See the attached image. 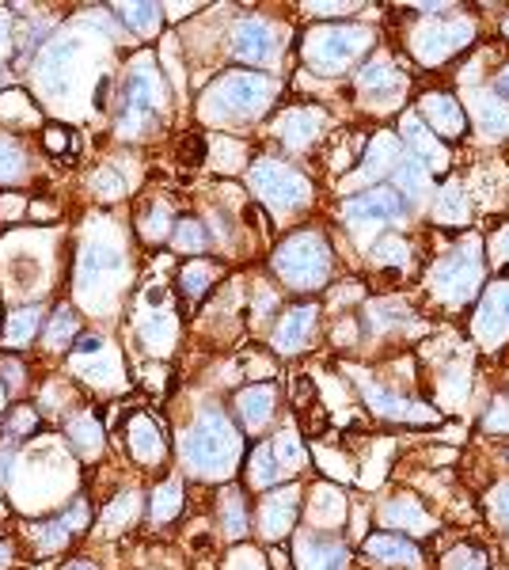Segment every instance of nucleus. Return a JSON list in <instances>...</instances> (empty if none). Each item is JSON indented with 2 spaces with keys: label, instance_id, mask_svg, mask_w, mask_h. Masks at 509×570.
Wrapping results in <instances>:
<instances>
[{
  "label": "nucleus",
  "instance_id": "obj_1",
  "mask_svg": "<svg viewBox=\"0 0 509 570\" xmlns=\"http://www.w3.org/2000/svg\"><path fill=\"white\" fill-rule=\"evenodd\" d=\"M278 96V84L255 69H232L217 77L202 96L206 122H240L251 114H262Z\"/></svg>",
  "mask_w": 509,
  "mask_h": 570
},
{
  "label": "nucleus",
  "instance_id": "obj_2",
  "mask_svg": "<svg viewBox=\"0 0 509 570\" xmlns=\"http://www.w3.org/2000/svg\"><path fill=\"white\" fill-rule=\"evenodd\" d=\"M183 460L202 479H221L240 460V433L221 414H206L183 433Z\"/></svg>",
  "mask_w": 509,
  "mask_h": 570
},
{
  "label": "nucleus",
  "instance_id": "obj_3",
  "mask_svg": "<svg viewBox=\"0 0 509 570\" xmlns=\"http://www.w3.org/2000/svg\"><path fill=\"white\" fill-rule=\"evenodd\" d=\"M275 274L293 289H316L331 274V248L323 232H297L275 251Z\"/></svg>",
  "mask_w": 509,
  "mask_h": 570
},
{
  "label": "nucleus",
  "instance_id": "obj_4",
  "mask_svg": "<svg viewBox=\"0 0 509 570\" xmlns=\"http://www.w3.org/2000/svg\"><path fill=\"white\" fill-rule=\"evenodd\" d=\"M248 179H251L255 194H259L275 213H301V210H308V202H312V183H308L301 171L286 168L275 157L251 160Z\"/></svg>",
  "mask_w": 509,
  "mask_h": 570
},
{
  "label": "nucleus",
  "instance_id": "obj_5",
  "mask_svg": "<svg viewBox=\"0 0 509 570\" xmlns=\"http://www.w3.org/2000/svg\"><path fill=\"white\" fill-rule=\"evenodd\" d=\"M369 42H372V31L358 23L316 27L305 39V61L316 72H342L369 50Z\"/></svg>",
  "mask_w": 509,
  "mask_h": 570
},
{
  "label": "nucleus",
  "instance_id": "obj_6",
  "mask_svg": "<svg viewBox=\"0 0 509 570\" xmlns=\"http://www.w3.org/2000/svg\"><path fill=\"white\" fill-rule=\"evenodd\" d=\"M163 107V77L152 66V58H138L126 72L122 84V130H141Z\"/></svg>",
  "mask_w": 509,
  "mask_h": 570
},
{
  "label": "nucleus",
  "instance_id": "obj_7",
  "mask_svg": "<svg viewBox=\"0 0 509 570\" xmlns=\"http://www.w3.org/2000/svg\"><path fill=\"white\" fill-rule=\"evenodd\" d=\"M476 282H479V248L476 243H463V248H457L438 267V274H433V289H438L445 301H463L468 289Z\"/></svg>",
  "mask_w": 509,
  "mask_h": 570
},
{
  "label": "nucleus",
  "instance_id": "obj_8",
  "mask_svg": "<svg viewBox=\"0 0 509 570\" xmlns=\"http://www.w3.org/2000/svg\"><path fill=\"white\" fill-rule=\"evenodd\" d=\"M342 217L350 224H388V221H399L403 217V198H399L396 187H372L366 194L350 198L342 206Z\"/></svg>",
  "mask_w": 509,
  "mask_h": 570
},
{
  "label": "nucleus",
  "instance_id": "obj_9",
  "mask_svg": "<svg viewBox=\"0 0 509 570\" xmlns=\"http://www.w3.org/2000/svg\"><path fill=\"white\" fill-rule=\"evenodd\" d=\"M471 39V23L468 20H452V23H422L415 39V50L426 66H438V61H449L463 42Z\"/></svg>",
  "mask_w": 509,
  "mask_h": 570
},
{
  "label": "nucleus",
  "instance_id": "obj_10",
  "mask_svg": "<svg viewBox=\"0 0 509 570\" xmlns=\"http://www.w3.org/2000/svg\"><path fill=\"white\" fill-rule=\"evenodd\" d=\"M278 53V39L267 20H240L232 31V58L243 66H270Z\"/></svg>",
  "mask_w": 509,
  "mask_h": 570
},
{
  "label": "nucleus",
  "instance_id": "obj_11",
  "mask_svg": "<svg viewBox=\"0 0 509 570\" xmlns=\"http://www.w3.org/2000/svg\"><path fill=\"white\" fill-rule=\"evenodd\" d=\"M316 316H320L316 304H293V309H286V316H281L275 328V347L281 354H297V350H305L316 339Z\"/></svg>",
  "mask_w": 509,
  "mask_h": 570
},
{
  "label": "nucleus",
  "instance_id": "obj_12",
  "mask_svg": "<svg viewBox=\"0 0 509 570\" xmlns=\"http://www.w3.org/2000/svg\"><path fill=\"white\" fill-rule=\"evenodd\" d=\"M72 39H53L50 47L39 50V61H34V72H39V84L42 92L58 96L61 88L69 84V72H72Z\"/></svg>",
  "mask_w": 509,
  "mask_h": 570
},
{
  "label": "nucleus",
  "instance_id": "obj_13",
  "mask_svg": "<svg viewBox=\"0 0 509 570\" xmlns=\"http://www.w3.org/2000/svg\"><path fill=\"white\" fill-rule=\"evenodd\" d=\"M320 130H323V111H316V107H293V111H281V119L275 122V133L297 152L308 149V144H316Z\"/></svg>",
  "mask_w": 509,
  "mask_h": 570
},
{
  "label": "nucleus",
  "instance_id": "obj_14",
  "mask_svg": "<svg viewBox=\"0 0 509 570\" xmlns=\"http://www.w3.org/2000/svg\"><path fill=\"white\" fill-rule=\"evenodd\" d=\"M297 506H301V491H297V487L270 494V499L262 502V510H259V529L267 532V540H281L289 529H293Z\"/></svg>",
  "mask_w": 509,
  "mask_h": 570
},
{
  "label": "nucleus",
  "instance_id": "obj_15",
  "mask_svg": "<svg viewBox=\"0 0 509 570\" xmlns=\"http://www.w3.org/2000/svg\"><path fill=\"white\" fill-rule=\"evenodd\" d=\"M118 270H122V251L103 248V243H88V248L80 251V267H77L80 293H88V289L96 282H103V278H114Z\"/></svg>",
  "mask_w": 509,
  "mask_h": 570
},
{
  "label": "nucleus",
  "instance_id": "obj_16",
  "mask_svg": "<svg viewBox=\"0 0 509 570\" xmlns=\"http://www.w3.org/2000/svg\"><path fill=\"white\" fill-rule=\"evenodd\" d=\"M476 331L483 334L487 342H502L509 339V286H495L479 304L476 316Z\"/></svg>",
  "mask_w": 509,
  "mask_h": 570
},
{
  "label": "nucleus",
  "instance_id": "obj_17",
  "mask_svg": "<svg viewBox=\"0 0 509 570\" xmlns=\"http://www.w3.org/2000/svg\"><path fill=\"white\" fill-rule=\"evenodd\" d=\"M358 88H361V96H369L377 107H385V103H396L399 92H403V77L392 69L388 58H377L366 72H361Z\"/></svg>",
  "mask_w": 509,
  "mask_h": 570
},
{
  "label": "nucleus",
  "instance_id": "obj_18",
  "mask_svg": "<svg viewBox=\"0 0 509 570\" xmlns=\"http://www.w3.org/2000/svg\"><path fill=\"white\" fill-rule=\"evenodd\" d=\"M366 559L380 567H418L422 556L407 537H392V532H377V537L366 540Z\"/></svg>",
  "mask_w": 509,
  "mask_h": 570
},
{
  "label": "nucleus",
  "instance_id": "obj_19",
  "mask_svg": "<svg viewBox=\"0 0 509 570\" xmlns=\"http://www.w3.org/2000/svg\"><path fill=\"white\" fill-rule=\"evenodd\" d=\"M275 403H278L275 384H255L236 396V414H240V422L248 430H262L270 419H275Z\"/></svg>",
  "mask_w": 509,
  "mask_h": 570
},
{
  "label": "nucleus",
  "instance_id": "obj_20",
  "mask_svg": "<svg viewBox=\"0 0 509 570\" xmlns=\"http://www.w3.org/2000/svg\"><path fill=\"white\" fill-rule=\"evenodd\" d=\"M422 114H426V126H433V133H441V138H460L463 133V111L452 96H445V92L426 96Z\"/></svg>",
  "mask_w": 509,
  "mask_h": 570
},
{
  "label": "nucleus",
  "instance_id": "obj_21",
  "mask_svg": "<svg viewBox=\"0 0 509 570\" xmlns=\"http://www.w3.org/2000/svg\"><path fill=\"white\" fill-rule=\"evenodd\" d=\"M126 438H130V449L141 464H157L163 460V433L157 430V422L149 414H133L130 427H126Z\"/></svg>",
  "mask_w": 509,
  "mask_h": 570
},
{
  "label": "nucleus",
  "instance_id": "obj_22",
  "mask_svg": "<svg viewBox=\"0 0 509 570\" xmlns=\"http://www.w3.org/2000/svg\"><path fill=\"white\" fill-rule=\"evenodd\" d=\"M347 544L339 540H301V570H347Z\"/></svg>",
  "mask_w": 509,
  "mask_h": 570
},
{
  "label": "nucleus",
  "instance_id": "obj_23",
  "mask_svg": "<svg viewBox=\"0 0 509 570\" xmlns=\"http://www.w3.org/2000/svg\"><path fill=\"white\" fill-rule=\"evenodd\" d=\"M399 130H403L407 144H415V152H422V157L430 160L433 168H445V164H449V152L441 149L438 133L426 130V122H422V119H415V114H407V119L399 122Z\"/></svg>",
  "mask_w": 509,
  "mask_h": 570
},
{
  "label": "nucleus",
  "instance_id": "obj_24",
  "mask_svg": "<svg viewBox=\"0 0 509 570\" xmlns=\"http://www.w3.org/2000/svg\"><path fill=\"white\" fill-rule=\"evenodd\" d=\"M39 328H42V309L39 304H27V309L8 312L4 331H0V342H4V347H27Z\"/></svg>",
  "mask_w": 509,
  "mask_h": 570
},
{
  "label": "nucleus",
  "instance_id": "obj_25",
  "mask_svg": "<svg viewBox=\"0 0 509 570\" xmlns=\"http://www.w3.org/2000/svg\"><path fill=\"white\" fill-rule=\"evenodd\" d=\"M66 433L80 457H96V452L103 449V422L92 419V414H69Z\"/></svg>",
  "mask_w": 509,
  "mask_h": 570
},
{
  "label": "nucleus",
  "instance_id": "obj_26",
  "mask_svg": "<svg viewBox=\"0 0 509 570\" xmlns=\"http://www.w3.org/2000/svg\"><path fill=\"white\" fill-rule=\"evenodd\" d=\"M179 510H183V483L179 479H163L157 491H152V521L168 524L179 518Z\"/></svg>",
  "mask_w": 509,
  "mask_h": 570
},
{
  "label": "nucleus",
  "instance_id": "obj_27",
  "mask_svg": "<svg viewBox=\"0 0 509 570\" xmlns=\"http://www.w3.org/2000/svg\"><path fill=\"white\" fill-rule=\"evenodd\" d=\"M221 524H224V537L229 540H243L248 537V510H243V499H240V491L236 487H229V491L221 494Z\"/></svg>",
  "mask_w": 509,
  "mask_h": 570
},
{
  "label": "nucleus",
  "instance_id": "obj_28",
  "mask_svg": "<svg viewBox=\"0 0 509 570\" xmlns=\"http://www.w3.org/2000/svg\"><path fill=\"white\" fill-rule=\"evenodd\" d=\"M278 476H281V464H278L275 449H270V446H255V452L248 457V483L262 491V487L278 483Z\"/></svg>",
  "mask_w": 509,
  "mask_h": 570
},
{
  "label": "nucleus",
  "instance_id": "obj_29",
  "mask_svg": "<svg viewBox=\"0 0 509 570\" xmlns=\"http://www.w3.org/2000/svg\"><path fill=\"white\" fill-rule=\"evenodd\" d=\"M213 282H217V262H190V267H183V274H179L183 297H190V301H202L209 289H213Z\"/></svg>",
  "mask_w": 509,
  "mask_h": 570
},
{
  "label": "nucleus",
  "instance_id": "obj_30",
  "mask_svg": "<svg viewBox=\"0 0 509 570\" xmlns=\"http://www.w3.org/2000/svg\"><path fill=\"white\" fill-rule=\"evenodd\" d=\"M114 12L122 16L126 27H130V31H138L141 39H152V34H157L160 4H118Z\"/></svg>",
  "mask_w": 509,
  "mask_h": 570
},
{
  "label": "nucleus",
  "instance_id": "obj_31",
  "mask_svg": "<svg viewBox=\"0 0 509 570\" xmlns=\"http://www.w3.org/2000/svg\"><path fill=\"white\" fill-rule=\"evenodd\" d=\"M23 171H27L23 144L8 138V133H0V183H16V179H23Z\"/></svg>",
  "mask_w": 509,
  "mask_h": 570
},
{
  "label": "nucleus",
  "instance_id": "obj_32",
  "mask_svg": "<svg viewBox=\"0 0 509 570\" xmlns=\"http://www.w3.org/2000/svg\"><path fill=\"white\" fill-rule=\"evenodd\" d=\"M77 312L69 309V304H61L58 312H53V320H50V331L42 334V342H47L50 350H61V347H69V342H77Z\"/></svg>",
  "mask_w": 509,
  "mask_h": 570
},
{
  "label": "nucleus",
  "instance_id": "obj_33",
  "mask_svg": "<svg viewBox=\"0 0 509 570\" xmlns=\"http://www.w3.org/2000/svg\"><path fill=\"white\" fill-rule=\"evenodd\" d=\"M171 243H176V251H206V224L194 221V217H187V221H179L176 229H171Z\"/></svg>",
  "mask_w": 509,
  "mask_h": 570
},
{
  "label": "nucleus",
  "instance_id": "obj_34",
  "mask_svg": "<svg viewBox=\"0 0 509 570\" xmlns=\"http://www.w3.org/2000/svg\"><path fill=\"white\" fill-rule=\"evenodd\" d=\"M396 187H403L407 194L411 198H422L426 190H430V179H426V171H422V164L411 157L407 164H399V176H396Z\"/></svg>",
  "mask_w": 509,
  "mask_h": 570
},
{
  "label": "nucleus",
  "instance_id": "obj_35",
  "mask_svg": "<svg viewBox=\"0 0 509 570\" xmlns=\"http://www.w3.org/2000/svg\"><path fill=\"white\" fill-rule=\"evenodd\" d=\"M275 457L281 468H301L305 464V452H301V441H297V433H278L275 438Z\"/></svg>",
  "mask_w": 509,
  "mask_h": 570
},
{
  "label": "nucleus",
  "instance_id": "obj_36",
  "mask_svg": "<svg viewBox=\"0 0 509 570\" xmlns=\"http://www.w3.org/2000/svg\"><path fill=\"white\" fill-rule=\"evenodd\" d=\"M133 513H138V494H122L111 510H103V529H122Z\"/></svg>",
  "mask_w": 509,
  "mask_h": 570
},
{
  "label": "nucleus",
  "instance_id": "obj_37",
  "mask_svg": "<svg viewBox=\"0 0 509 570\" xmlns=\"http://www.w3.org/2000/svg\"><path fill=\"white\" fill-rule=\"evenodd\" d=\"M445 570H487V559L479 548H457L445 559Z\"/></svg>",
  "mask_w": 509,
  "mask_h": 570
},
{
  "label": "nucleus",
  "instance_id": "obj_38",
  "mask_svg": "<svg viewBox=\"0 0 509 570\" xmlns=\"http://www.w3.org/2000/svg\"><path fill=\"white\" fill-rule=\"evenodd\" d=\"M39 427V419H34L31 407H16L12 414H8V438H23V433H31Z\"/></svg>",
  "mask_w": 509,
  "mask_h": 570
},
{
  "label": "nucleus",
  "instance_id": "obj_39",
  "mask_svg": "<svg viewBox=\"0 0 509 570\" xmlns=\"http://www.w3.org/2000/svg\"><path fill=\"white\" fill-rule=\"evenodd\" d=\"M138 229L144 232V240H160L168 232V206L152 210V217H138Z\"/></svg>",
  "mask_w": 509,
  "mask_h": 570
},
{
  "label": "nucleus",
  "instance_id": "obj_40",
  "mask_svg": "<svg viewBox=\"0 0 509 570\" xmlns=\"http://www.w3.org/2000/svg\"><path fill=\"white\" fill-rule=\"evenodd\" d=\"M42 141H47V152L61 157V152H69L72 133L66 130V126H42Z\"/></svg>",
  "mask_w": 509,
  "mask_h": 570
},
{
  "label": "nucleus",
  "instance_id": "obj_41",
  "mask_svg": "<svg viewBox=\"0 0 509 570\" xmlns=\"http://www.w3.org/2000/svg\"><path fill=\"white\" fill-rule=\"evenodd\" d=\"M206 152H209V144L206 138H183V149H179V157H183V164H202L206 160Z\"/></svg>",
  "mask_w": 509,
  "mask_h": 570
},
{
  "label": "nucleus",
  "instance_id": "obj_42",
  "mask_svg": "<svg viewBox=\"0 0 509 570\" xmlns=\"http://www.w3.org/2000/svg\"><path fill=\"white\" fill-rule=\"evenodd\" d=\"M308 411V419H305V427H308V433H316V438H320V433H327V414L320 411V407H305Z\"/></svg>",
  "mask_w": 509,
  "mask_h": 570
},
{
  "label": "nucleus",
  "instance_id": "obj_43",
  "mask_svg": "<svg viewBox=\"0 0 509 570\" xmlns=\"http://www.w3.org/2000/svg\"><path fill=\"white\" fill-rule=\"evenodd\" d=\"M490 506H495V518L502 521V524H509V483L498 487L495 499H490Z\"/></svg>",
  "mask_w": 509,
  "mask_h": 570
},
{
  "label": "nucleus",
  "instance_id": "obj_44",
  "mask_svg": "<svg viewBox=\"0 0 509 570\" xmlns=\"http://www.w3.org/2000/svg\"><path fill=\"white\" fill-rule=\"evenodd\" d=\"M232 570H262V563H259V556H255V551H236Z\"/></svg>",
  "mask_w": 509,
  "mask_h": 570
},
{
  "label": "nucleus",
  "instance_id": "obj_45",
  "mask_svg": "<svg viewBox=\"0 0 509 570\" xmlns=\"http://www.w3.org/2000/svg\"><path fill=\"white\" fill-rule=\"evenodd\" d=\"M308 12L312 16H347V12H353V4H308Z\"/></svg>",
  "mask_w": 509,
  "mask_h": 570
},
{
  "label": "nucleus",
  "instance_id": "obj_46",
  "mask_svg": "<svg viewBox=\"0 0 509 570\" xmlns=\"http://www.w3.org/2000/svg\"><path fill=\"white\" fill-rule=\"evenodd\" d=\"M8 47H12V23H8V16H0V61H4Z\"/></svg>",
  "mask_w": 509,
  "mask_h": 570
},
{
  "label": "nucleus",
  "instance_id": "obj_47",
  "mask_svg": "<svg viewBox=\"0 0 509 570\" xmlns=\"http://www.w3.org/2000/svg\"><path fill=\"white\" fill-rule=\"evenodd\" d=\"M12 479V449L0 446V483H8Z\"/></svg>",
  "mask_w": 509,
  "mask_h": 570
},
{
  "label": "nucleus",
  "instance_id": "obj_48",
  "mask_svg": "<svg viewBox=\"0 0 509 570\" xmlns=\"http://www.w3.org/2000/svg\"><path fill=\"white\" fill-rule=\"evenodd\" d=\"M495 92H498V96H509V69L495 80Z\"/></svg>",
  "mask_w": 509,
  "mask_h": 570
},
{
  "label": "nucleus",
  "instance_id": "obj_49",
  "mask_svg": "<svg viewBox=\"0 0 509 570\" xmlns=\"http://www.w3.org/2000/svg\"><path fill=\"white\" fill-rule=\"evenodd\" d=\"M61 570H99V567H92V563H84V559H72V563H66Z\"/></svg>",
  "mask_w": 509,
  "mask_h": 570
},
{
  "label": "nucleus",
  "instance_id": "obj_50",
  "mask_svg": "<svg viewBox=\"0 0 509 570\" xmlns=\"http://www.w3.org/2000/svg\"><path fill=\"white\" fill-rule=\"evenodd\" d=\"M8 563H12V548H8V544H0V570H4Z\"/></svg>",
  "mask_w": 509,
  "mask_h": 570
},
{
  "label": "nucleus",
  "instance_id": "obj_51",
  "mask_svg": "<svg viewBox=\"0 0 509 570\" xmlns=\"http://www.w3.org/2000/svg\"><path fill=\"white\" fill-rule=\"evenodd\" d=\"M495 251H498V256H502V259H509V232L502 237V248H495Z\"/></svg>",
  "mask_w": 509,
  "mask_h": 570
},
{
  "label": "nucleus",
  "instance_id": "obj_52",
  "mask_svg": "<svg viewBox=\"0 0 509 570\" xmlns=\"http://www.w3.org/2000/svg\"><path fill=\"white\" fill-rule=\"evenodd\" d=\"M0 403H4V384H0Z\"/></svg>",
  "mask_w": 509,
  "mask_h": 570
}]
</instances>
